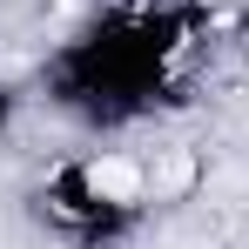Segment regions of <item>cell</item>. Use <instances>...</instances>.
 I'll return each mask as SVG.
<instances>
[{
  "mask_svg": "<svg viewBox=\"0 0 249 249\" xmlns=\"http://www.w3.org/2000/svg\"><path fill=\"white\" fill-rule=\"evenodd\" d=\"M189 175H196V162H189V155H168V162L155 168V189H189Z\"/></svg>",
  "mask_w": 249,
  "mask_h": 249,
  "instance_id": "2",
  "label": "cell"
},
{
  "mask_svg": "<svg viewBox=\"0 0 249 249\" xmlns=\"http://www.w3.org/2000/svg\"><path fill=\"white\" fill-rule=\"evenodd\" d=\"M88 189L108 202H135L142 196V168L135 162H88Z\"/></svg>",
  "mask_w": 249,
  "mask_h": 249,
  "instance_id": "1",
  "label": "cell"
}]
</instances>
